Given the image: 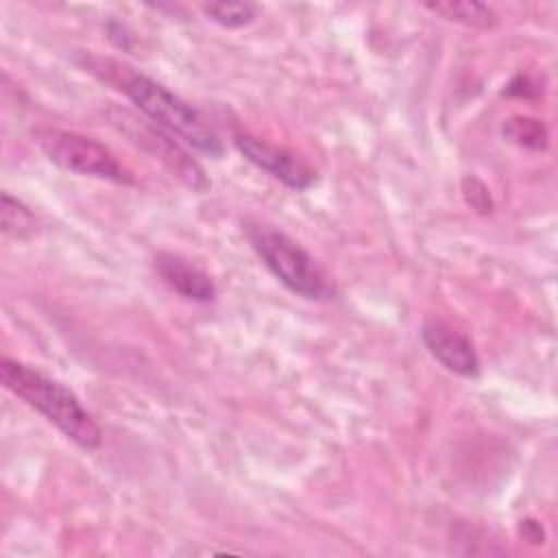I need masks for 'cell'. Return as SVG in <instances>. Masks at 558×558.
<instances>
[{
    "instance_id": "obj_1",
    "label": "cell",
    "mask_w": 558,
    "mask_h": 558,
    "mask_svg": "<svg viewBox=\"0 0 558 558\" xmlns=\"http://www.w3.org/2000/svg\"><path fill=\"white\" fill-rule=\"evenodd\" d=\"M85 68L94 74H100L107 83L116 85L144 113L148 122H153L168 135L177 137L185 146H192L207 157L218 159L222 155L225 148L216 131L190 102L172 94L166 85L113 59L87 57Z\"/></svg>"
},
{
    "instance_id": "obj_2",
    "label": "cell",
    "mask_w": 558,
    "mask_h": 558,
    "mask_svg": "<svg viewBox=\"0 0 558 558\" xmlns=\"http://www.w3.org/2000/svg\"><path fill=\"white\" fill-rule=\"evenodd\" d=\"M2 386L46 416L65 438L83 449H98L102 432L78 397L57 379L11 357L0 360Z\"/></svg>"
},
{
    "instance_id": "obj_3",
    "label": "cell",
    "mask_w": 558,
    "mask_h": 558,
    "mask_svg": "<svg viewBox=\"0 0 558 558\" xmlns=\"http://www.w3.org/2000/svg\"><path fill=\"white\" fill-rule=\"evenodd\" d=\"M244 233L264 266L290 292L310 301L331 296L333 288L323 266L288 233L251 220L244 222Z\"/></svg>"
},
{
    "instance_id": "obj_4",
    "label": "cell",
    "mask_w": 558,
    "mask_h": 558,
    "mask_svg": "<svg viewBox=\"0 0 558 558\" xmlns=\"http://www.w3.org/2000/svg\"><path fill=\"white\" fill-rule=\"evenodd\" d=\"M33 137L44 155L59 168L81 174L107 179L113 183H131L129 170L98 140L63 129H35Z\"/></svg>"
},
{
    "instance_id": "obj_5",
    "label": "cell",
    "mask_w": 558,
    "mask_h": 558,
    "mask_svg": "<svg viewBox=\"0 0 558 558\" xmlns=\"http://www.w3.org/2000/svg\"><path fill=\"white\" fill-rule=\"evenodd\" d=\"M235 148L259 170L268 172L292 190H307L316 183V170L292 150L270 144L251 133L235 135Z\"/></svg>"
},
{
    "instance_id": "obj_6",
    "label": "cell",
    "mask_w": 558,
    "mask_h": 558,
    "mask_svg": "<svg viewBox=\"0 0 558 558\" xmlns=\"http://www.w3.org/2000/svg\"><path fill=\"white\" fill-rule=\"evenodd\" d=\"M122 118L131 124L129 135L133 137V142L144 144L150 153H155L166 166L172 168V172L192 190L196 192H205L209 187V181L203 172V168L174 142L172 135H168L166 131H161L159 126H155L148 120H135L133 116L122 111Z\"/></svg>"
},
{
    "instance_id": "obj_7",
    "label": "cell",
    "mask_w": 558,
    "mask_h": 558,
    "mask_svg": "<svg viewBox=\"0 0 558 558\" xmlns=\"http://www.w3.org/2000/svg\"><path fill=\"white\" fill-rule=\"evenodd\" d=\"M421 340L427 351L451 373L462 377L480 375V357L473 342L440 318H425L421 327Z\"/></svg>"
},
{
    "instance_id": "obj_8",
    "label": "cell",
    "mask_w": 558,
    "mask_h": 558,
    "mask_svg": "<svg viewBox=\"0 0 558 558\" xmlns=\"http://www.w3.org/2000/svg\"><path fill=\"white\" fill-rule=\"evenodd\" d=\"M155 268L159 277L183 299L196 303H209L216 296L214 279L198 268L194 262L177 255V253H157Z\"/></svg>"
},
{
    "instance_id": "obj_9",
    "label": "cell",
    "mask_w": 558,
    "mask_h": 558,
    "mask_svg": "<svg viewBox=\"0 0 558 558\" xmlns=\"http://www.w3.org/2000/svg\"><path fill=\"white\" fill-rule=\"evenodd\" d=\"M427 11L440 15L447 22H456L471 28H495L499 24V15L493 7L475 0H445V2H427Z\"/></svg>"
},
{
    "instance_id": "obj_10",
    "label": "cell",
    "mask_w": 558,
    "mask_h": 558,
    "mask_svg": "<svg viewBox=\"0 0 558 558\" xmlns=\"http://www.w3.org/2000/svg\"><path fill=\"white\" fill-rule=\"evenodd\" d=\"M501 133L510 144L527 150H545L549 144L547 126L532 116H510L504 120Z\"/></svg>"
},
{
    "instance_id": "obj_11",
    "label": "cell",
    "mask_w": 558,
    "mask_h": 558,
    "mask_svg": "<svg viewBox=\"0 0 558 558\" xmlns=\"http://www.w3.org/2000/svg\"><path fill=\"white\" fill-rule=\"evenodd\" d=\"M0 225L4 235L13 240H26L37 231L35 214L9 192H4L0 198Z\"/></svg>"
},
{
    "instance_id": "obj_12",
    "label": "cell",
    "mask_w": 558,
    "mask_h": 558,
    "mask_svg": "<svg viewBox=\"0 0 558 558\" xmlns=\"http://www.w3.org/2000/svg\"><path fill=\"white\" fill-rule=\"evenodd\" d=\"M201 11L222 28H242L257 17L259 7L251 2H207L201 4Z\"/></svg>"
},
{
    "instance_id": "obj_13",
    "label": "cell",
    "mask_w": 558,
    "mask_h": 558,
    "mask_svg": "<svg viewBox=\"0 0 558 558\" xmlns=\"http://www.w3.org/2000/svg\"><path fill=\"white\" fill-rule=\"evenodd\" d=\"M462 198L464 203L477 211V214H490L493 211V198H490V190L486 187V183L473 174H466L462 179Z\"/></svg>"
},
{
    "instance_id": "obj_14",
    "label": "cell",
    "mask_w": 558,
    "mask_h": 558,
    "mask_svg": "<svg viewBox=\"0 0 558 558\" xmlns=\"http://www.w3.org/2000/svg\"><path fill=\"white\" fill-rule=\"evenodd\" d=\"M519 532L523 536V541L532 543V545H541L545 543V530L536 519H523L519 521Z\"/></svg>"
}]
</instances>
